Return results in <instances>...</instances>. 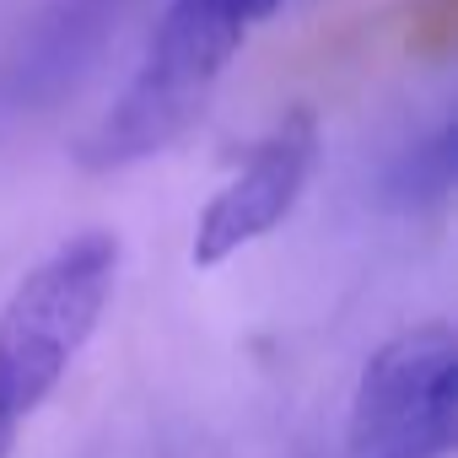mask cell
I'll return each mask as SVG.
<instances>
[{"label": "cell", "instance_id": "277c9868", "mask_svg": "<svg viewBox=\"0 0 458 458\" xmlns=\"http://www.w3.org/2000/svg\"><path fill=\"white\" fill-rule=\"evenodd\" d=\"M313 167H318V114L313 108H286L270 124V135L249 151V162L199 210L194 243H189L194 270H216L233 254H243L249 243L270 238L297 210Z\"/></svg>", "mask_w": 458, "mask_h": 458}, {"label": "cell", "instance_id": "7a4b0ae2", "mask_svg": "<svg viewBox=\"0 0 458 458\" xmlns=\"http://www.w3.org/2000/svg\"><path fill=\"white\" fill-rule=\"evenodd\" d=\"M119 281V238L81 233L33 265L0 308V458H12L22 420L60 388L92 340Z\"/></svg>", "mask_w": 458, "mask_h": 458}, {"label": "cell", "instance_id": "3957f363", "mask_svg": "<svg viewBox=\"0 0 458 458\" xmlns=\"http://www.w3.org/2000/svg\"><path fill=\"white\" fill-rule=\"evenodd\" d=\"M458 437V340L447 324H415L361 367L345 458H447Z\"/></svg>", "mask_w": 458, "mask_h": 458}, {"label": "cell", "instance_id": "6da1fadb", "mask_svg": "<svg viewBox=\"0 0 458 458\" xmlns=\"http://www.w3.org/2000/svg\"><path fill=\"white\" fill-rule=\"evenodd\" d=\"M254 22L233 0H167V12L103 119L81 135L76 162L87 173H114L167 151L216 98L233 55L249 44Z\"/></svg>", "mask_w": 458, "mask_h": 458}, {"label": "cell", "instance_id": "8992f818", "mask_svg": "<svg viewBox=\"0 0 458 458\" xmlns=\"http://www.w3.org/2000/svg\"><path fill=\"white\" fill-rule=\"evenodd\" d=\"M233 6H238V12H243V17H249L254 28H265V22H270V17H276L281 6H286V0H233Z\"/></svg>", "mask_w": 458, "mask_h": 458}, {"label": "cell", "instance_id": "5b68a950", "mask_svg": "<svg viewBox=\"0 0 458 458\" xmlns=\"http://www.w3.org/2000/svg\"><path fill=\"white\" fill-rule=\"evenodd\" d=\"M447 189H453V124H437L420 146H410L394 162L388 194H394V205L420 210V205H442Z\"/></svg>", "mask_w": 458, "mask_h": 458}]
</instances>
